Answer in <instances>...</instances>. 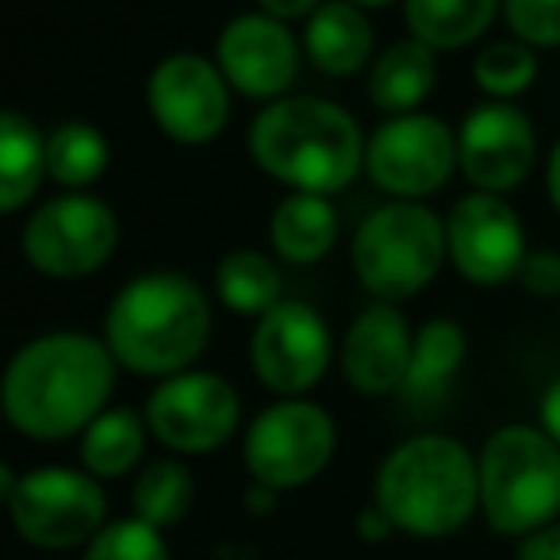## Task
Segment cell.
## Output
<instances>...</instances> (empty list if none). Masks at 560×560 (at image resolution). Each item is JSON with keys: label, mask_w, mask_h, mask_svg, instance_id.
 I'll return each mask as SVG.
<instances>
[{"label": "cell", "mask_w": 560, "mask_h": 560, "mask_svg": "<svg viewBox=\"0 0 560 560\" xmlns=\"http://www.w3.org/2000/svg\"><path fill=\"white\" fill-rule=\"evenodd\" d=\"M47 177V135L24 116L9 108L0 116V211L16 215Z\"/></svg>", "instance_id": "obj_22"}, {"label": "cell", "mask_w": 560, "mask_h": 560, "mask_svg": "<svg viewBox=\"0 0 560 560\" xmlns=\"http://www.w3.org/2000/svg\"><path fill=\"white\" fill-rule=\"evenodd\" d=\"M81 560H173L165 534L142 518H116L85 545Z\"/></svg>", "instance_id": "obj_29"}, {"label": "cell", "mask_w": 560, "mask_h": 560, "mask_svg": "<svg viewBox=\"0 0 560 560\" xmlns=\"http://www.w3.org/2000/svg\"><path fill=\"white\" fill-rule=\"evenodd\" d=\"M415 330L396 304H369L342 335V376L358 396H392L407 388Z\"/></svg>", "instance_id": "obj_17"}, {"label": "cell", "mask_w": 560, "mask_h": 560, "mask_svg": "<svg viewBox=\"0 0 560 560\" xmlns=\"http://www.w3.org/2000/svg\"><path fill=\"white\" fill-rule=\"evenodd\" d=\"M537 422L541 430L560 445V376L541 392V404H537Z\"/></svg>", "instance_id": "obj_35"}, {"label": "cell", "mask_w": 560, "mask_h": 560, "mask_svg": "<svg viewBox=\"0 0 560 560\" xmlns=\"http://www.w3.org/2000/svg\"><path fill=\"white\" fill-rule=\"evenodd\" d=\"M460 170L457 131L445 119L411 112V116H388L365 150V173L381 192L392 200H427L442 192L450 177Z\"/></svg>", "instance_id": "obj_10"}, {"label": "cell", "mask_w": 560, "mask_h": 560, "mask_svg": "<svg viewBox=\"0 0 560 560\" xmlns=\"http://www.w3.org/2000/svg\"><path fill=\"white\" fill-rule=\"evenodd\" d=\"M450 257L445 219L419 200H388L361 219L350 242V265L361 289L381 304L419 296Z\"/></svg>", "instance_id": "obj_6"}, {"label": "cell", "mask_w": 560, "mask_h": 560, "mask_svg": "<svg viewBox=\"0 0 560 560\" xmlns=\"http://www.w3.org/2000/svg\"><path fill=\"white\" fill-rule=\"evenodd\" d=\"M20 541L47 552L85 549L108 526V495L85 468H27L4 495Z\"/></svg>", "instance_id": "obj_7"}, {"label": "cell", "mask_w": 560, "mask_h": 560, "mask_svg": "<svg viewBox=\"0 0 560 560\" xmlns=\"http://www.w3.org/2000/svg\"><path fill=\"white\" fill-rule=\"evenodd\" d=\"M541 73L534 47L518 39H495L488 47L476 50L472 58V81L488 101H518L522 93H529Z\"/></svg>", "instance_id": "obj_28"}, {"label": "cell", "mask_w": 560, "mask_h": 560, "mask_svg": "<svg viewBox=\"0 0 560 560\" xmlns=\"http://www.w3.org/2000/svg\"><path fill=\"white\" fill-rule=\"evenodd\" d=\"M249 361L265 388L284 399H300L327 376L335 361V338L312 304L280 300L269 315L254 323Z\"/></svg>", "instance_id": "obj_13"}, {"label": "cell", "mask_w": 560, "mask_h": 560, "mask_svg": "<svg viewBox=\"0 0 560 560\" xmlns=\"http://www.w3.org/2000/svg\"><path fill=\"white\" fill-rule=\"evenodd\" d=\"M231 93L223 70L196 50L165 55L147 78V112L165 139L180 147H208L226 131Z\"/></svg>", "instance_id": "obj_12"}, {"label": "cell", "mask_w": 560, "mask_h": 560, "mask_svg": "<svg viewBox=\"0 0 560 560\" xmlns=\"http://www.w3.org/2000/svg\"><path fill=\"white\" fill-rule=\"evenodd\" d=\"M503 0H404V24L411 39L427 43L430 50H460L483 39Z\"/></svg>", "instance_id": "obj_21"}, {"label": "cell", "mask_w": 560, "mask_h": 560, "mask_svg": "<svg viewBox=\"0 0 560 560\" xmlns=\"http://www.w3.org/2000/svg\"><path fill=\"white\" fill-rule=\"evenodd\" d=\"M545 192H549L552 208L560 211V139H557V147H552V154H549V165H545Z\"/></svg>", "instance_id": "obj_36"}, {"label": "cell", "mask_w": 560, "mask_h": 560, "mask_svg": "<svg viewBox=\"0 0 560 560\" xmlns=\"http://www.w3.org/2000/svg\"><path fill=\"white\" fill-rule=\"evenodd\" d=\"M323 4H327V0H257V12L292 24V20H312Z\"/></svg>", "instance_id": "obj_33"}, {"label": "cell", "mask_w": 560, "mask_h": 560, "mask_svg": "<svg viewBox=\"0 0 560 560\" xmlns=\"http://www.w3.org/2000/svg\"><path fill=\"white\" fill-rule=\"evenodd\" d=\"M396 534V526H392V518L381 511V506H365V511L358 514V537L361 541H388V537Z\"/></svg>", "instance_id": "obj_34"}, {"label": "cell", "mask_w": 560, "mask_h": 560, "mask_svg": "<svg viewBox=\"0 0 560 560\" xmlns=\"http://www.w3.org/2000/svg\"><path fill=\"white\" fill-rule=\"evenodd\" d=\"M192 499H196L192 472L173 457L150 460L135 476V488H131L135 518L150 522L158 529H170L177 522H185V514L192 511Z\"/></svg>", "instance_id": "obj_26"}, {"label": "cell", "mask_w": 560, "mask_h": 560, "mask_svg": "<svg viewBox=\"0 0 560 560\" xmlns=\"http://www.w3.org/2000/svg\"><path fill=\"white\" fill-rule=\"evenodd\" d=\"M358 9H388V4H396V0H353Z\"/></svg>", "instance_id": "obj_37"}, {"label": "cell", "mask_w": 560, "mask_h": 560, "mask_svg": "<svg viewBox=\"0 0 560 560\" xmlns=\"http://www.w3.org/2000/svg\"><path fill=\"white\" fill-rule=\"evenodd\" d=\"M147 427L170 453L200 457L234 438L242 422V399L231 381L203 369L165 376L147 399Z\"/></svg>", "instance_id": "obj_11"}, {"label": "cell", "mask_w": 560, "mask_h": 560, "mask_svg": "<svg viewBox=\"0 0 560 560\" xmlns=\"http://www.w3.org/2000/svg\"><path fill=\"white\" fill-rule=\"evenodd\" d=\"M480 514L503 537H529L560 518V445L541 427H499L476 453Z\"/></svg>", "instance_id": "obj_5"}, {"label": "cell", "mask_w": 560, "mask_h": 560, "mask_svg": "<svg viewBox=\"0 0 560 560\" xmlns=\"http://www.w3.org/2000/svg\"><path fill=\"white\" fill-rule=\"evenodd\" d=\"M503 20L526 47H560V0H503Z\"/></svg>", "instance_id": "obj_30"}, {"label": "cell", "mask_w": 560, "mask_h": 560, "mask_svg": "<svg viewBox=\"0 0 560 560\" xmlns=\"http://www.w3.org/2000/svg\"><path fill=\"white\" fill-rule=\"evenodd\" d=\"M211 338V300L192 277L150 269L127 280L104 315V342L135 376H177Z\"/></svg>", "instance_id": "obj_3"}, {"label": "cell", "mask_w": 560, "mask_h": 560, "mask_svg": "<svg viewBox=\"0 0 560 560\" xmlns=\"http://www.w3.org/2000/svg\"><path fill=\"white\" fill-rule=\"evenodd\" d=\"M119 361L89 330H47L32 338L4 369L0 404L16 434L62 442L85 434L108 411Z\"/></svg>", "instance_id": "obj_1"}, {"label": "cell", "mask_w": 560, "mask_h": 560, "mask_svg": "<svg viewBox=\"0 0 560 560\" xmlns=\"http://www.w3.org/2000/svg\"><path fill=\"white\" fill-rule=\"evenodd\" d=\"M460 173L476 192L506 196L526 185L537 162V131L529 116L511 101H483L465 116L457 131Z\"/></svg>", "instance_id": "obj_16"}, {"label": "cell", "mask_w": 560, "mask_h": 560, "mask_svg": "<svg viewBox=\"0 0 560 560\" xmlns=\"http://www.w3.org/2000/svg\"><path fill=\"white\" fill-rule=\"evenodd\" d=\"M119 219L101 196L62 192L43 200L20 231L24 261L47 280H85L112 261Z\"/></svg>", "instance_id": "obj_9"}, {"label": "cell", "mask_w": 560, "mask_h": 560, "mask_svg": "<svg viewBox=\"0 0 560 560\" xmlns=\"http://www.w3.org/2000/svg\"><path fill=\"white\" fill-rule=\"evenodd\" d=\"M373 47V24L353 0H327L304 27L307 62L327 78H353V73L369 70L376 62Z\"/></svg>", "instance_id": "obj_18"}, {"label": "cell", "mask_w": 560, "mask_h": 560, "mask_svg": "<svg viewBox=\"0 0 560 560\" xmlns=\"http://www.w3.org/2000/svg\"><path fill=\"white\" fill-rule=\"evenodd\" d=\"M438 50L419 39H399L369 66V104L384 116H411L434 93Z\"/></svg>", "instance_id": "obj_20"}, {"label": "cell", "mask_w": 560, "mask_h": 560, "mask_svg": "<svg viewBox=\"0 0 560 560\" xmlns=\"http://www.w3.org/2000/svg\"><path fill=\"white\" fill-rule=\"evenodd\" d=\"M445 246L450 261L468 284L499 289L518 280L526 261V226L518 211L495 192H465L445 215Z\"/></svg>", "instance_id": "obj_14"}, {"label": "cell", "mask_w": 560, "mask_h": 560, "mask_svg": "<svg viewBox=\"0 0 560 560\" xmlns=\"http://www.w3.org/2000/svg\"><path fill=\"white\" fill-rule=\"evenodd\" d=\"M108 139L93 124H62L47 135V177L62 192H89L108 170Z\"/></svg>", "instance_id": "obj_25"}, {"label": "cell", "mask_w": 560, "mask_h": 560, "mask_svg": "<svg viewBox=\"0 0 560 560\" xmlns=\"http://www.w3.org/2000/svg\"><path fill=\"white\" fill-rule=\"evenodd\" d=\"M338 450V427L327 407L312 399H277L246 427L242 460L254 483L296 491L319 480Z\"/></svg>", "instance_id": "obj_8"}, {"label": "cell", "mask_w": 560, "mask_h": 560, "mask_svg": "<svg viewBox=\"0 0 560 560\" xmlns=\"http://www.w3.org/2000/svg\"><path fill=\"white\" fill-rule=\"evenodd\" d=\"M280 292H284V280L277 261L261 249H231L215 265V296L231 315H246L257 323L284 300Z\"/></svg>", "instance_id": "obj_24"}, {"label": "cell", "mask_w": 560, "mask_h": 560, "mask_svg": "<svg viewBox=\"0 0 560 560\" xmlns=\"http://www.w3.org/2000/svg\"><path fill=\"white\" fill-rule=\"evenodd\" d=\"M468 353L465 330L453 319H427L415 330V353H411V376L407 392L415 396H438L450 388V381L460 373Z\"/></svg>", "instance_id": "obj_27"}, {"label": "cell", "mask_w": 560, "mask_h": 560, "mask_svg": "<svg viewBox=\"0 0 560 560\" xmlns=\"http://www.w3.org/2000/svg\"><path fill=\"white\" fill-rule=\"evenodd\" d=\"M338 211L330 196L289 192L269 215V246L280 261L315 265L338 246Z\"/></svg>", "instance_id": "obj_19"}, {"label": "cell", "mask_w": 560, "mask_h": 560, "mask_svg": "<svg viewBox=\"0 0 560 560\" xmlns=\"http://www.w3.org/2000/svg\"><path fill=\"white\" fill-rule=\"evenodd\" d=\"M361 124L323 96H280L249 124V158L289 192L335 196L365 170Z\"/></svg>", "instance_id": "obj_2"}, {"label": "cell", "mask_w": 560, "mask_h": 560, "mask_svg": "<svg viewBox=\"0 0 560 560\" xmlns=\"http://www.w3.org/2000/svg\"><path fill=\"white\" fill-rule=\"evenodd\" d=\"M304 43L292 35L284 20L265 12H238L223 24L215 39V66L226 85L246 101H280L300 78Z\"/></svg>", "instance_id": "obj_15"}, {"label": "cell", "mask_w": 560, "mask_h": 560, "mask_svg": "<svg viewBox=\"0 0 560 560\" xmlns=\"http://www.w3.org/2000/svg\"><path fill=\"white\" fill-rule=\"evenodd\" d=\"M373 503L396 534L442 541L480 511V465L465 442L450 434H415L399 442L376 468Z\"/></svg>", "instance_id": "obj_4"}, {"label": "cell", "mask_w": 560, "mask_h": 560, "mask_svg": "<svg viewBox=\"0 0 560 560\" xmlns=\"http://www.w3.org/2000/svg\"><path fill=\"white\" fill-rule=\"evenodd\" d=\"M518 284L537 300H557L560 296V254L557 249H529L522 261Z\"/></svg>", "instance_id": "obj_31"}, {"label": "cell", "mask_w": 560, "mask_h": 560, "mask_svg": "<svg viewBox=\"0 0 560 560\" xmlns=\"http://www.w3.org/2000/svg\"><path fill=\"white\" fill-rule=\"evenodd\" d=\"M147 438V415L131 411V407H108L81 434V468L93 472L96 480H119L142 465Z\"/></svg>", "instance_id": "obj_23"}, {"label": "cell", "mask_w": 560, "mask_h": 560, "mask_svg": "<svg viewBox=\"0 0 560 560\" xmlns=\"http://www.w3.org/2000/svg\"><path fill=\"white\" fill-rule=\"evenodd\" d=\"M518 560H560V522L541 526L518 541Z\"/></svg>", "instance_id": "obj_32"}]
</instances>
